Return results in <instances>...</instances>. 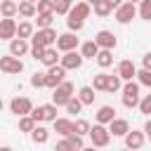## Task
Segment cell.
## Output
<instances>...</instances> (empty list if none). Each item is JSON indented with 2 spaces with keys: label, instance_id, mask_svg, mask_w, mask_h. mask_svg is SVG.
I'll return each instance as SVG.
<instances>
[{
  "label": "cell",
  "instance_id": "obj_1",
  "mask_svg": "<svg viewBox=\"0 0 151 151\" xmlns=\"http://www.w3.org/2000/svg\"><path fill=\"white\" fill-rule=\"evenodd\" d=\"M139 87H142V83L137 80H125V85H123V106L125 109H134V106H139Z\"/></svg>",
  "mask_w": 151,
  "mask_h": 151
},
{
  "label": "cell",
  "instance_id": "obj_2",
  "mask_svg": "<svg viewBox=\"0 0 151 151\" xmlns=\"http://www.w3.org/2000/svg\"><path fill=\"white\" fill-rule=\"evenodd\" d=\"M57 31L52 28V26H47V28H38L33 35H31V45H40V47H52V45H57Z\"/></svg>",
  "mask_w": 151,
  "mask_h": 151
},
{
  "label": "cell",
  "instance_id": "obj_3",
  "mask_svg": "<svg viewBox=\"0 0 151 151\" xmlns=\"http://www.w3.org/2000/svg\"><path fill=\"white\" fill-rule=\"evenodd\" d=\"M111 130L104 125V123H94V127L90 130V142H92V146H99V149H104V146H109V142H111Z\"/></svg>",
  "mask_w": 151,
  "mask_h": 151
},
{
  "label": "cell",
  "instance_id": "obj_4",
  "mask_svg": "<svg viewBox=\"0 0 151 151\" xmlns=\"http://www.w3.org/2000/svg\"><path fill=\"white\" fill-rule=\"evenodd\" d=\"M73 92H76L73 83H71V80H64L61 85H57V87L52 90V101H54L57 106H66L68 99L73 97Z\"/></svg>",
  "mask_w": 151,
  "mask_h": 151
},
{
  "label": "cell",
  "instance_id": "obj_5",
  "mask_svg": "<svg viewBox=\"0 0 151 151\" xmlns=\"http://www.w3.org/2000/svg\"><path fill=\"white\" fill-rule=\"evenodd\" d=\"M0 71H2V73H9V76H17V73L24 71V61L9 52V54L0 57Z\"/></svg>",
  "mask_w": 151,
  "mask_h": 151
},
{
  "label": "cell",
  "instance_id": "obj_6",
  "mask_svg": "<svg viewBox=\"0 0 151 151\" xmlns=\"http://www.w3.org/2000/svg\"><path fill=\"white\" fill-rule=\"evenodd\" d=\"M31 116H33L38 123H54V120H57V104H54V101H52V104H42V106H38V109H33Z\"/></svg>",
  "mask_w": 151,
  "mask_h": 151
},
{
  "label": "cell",
  "instance_id": "obj_7",
  "mask_svg": "<svg viewBox=\"0 0 151 151\" xmlns=\"http://www.w3.org/2000/svg\"><path fill=\"white\" fill-rule=\"evenodd\" d=\"M113 14H116V21H118V24H130V21L139 14V9L134 7V2H130V0H127V2H123L120 7H116V9H113Z\"/></svg>",
  "mask_w": 151,
  "mask_h": 151
},
{
  "label": "cell",
  "instance_id": "obj_8",
  "mask_svg": "<svg viewBox=\"0 0 151 151\" xmlns=\"http://www.w3.org/2000/svg\"><path fill=\"white\" fill-rule=\"evenodd\" d=\"M83 61H85V57H83V52H78V50H68V52H64L61 54V66L64 68H68V71H78L80 66H83Z\"/></svg>",
  "mask_w": 151,
  "mask_h": 151
},
{
  "label": "cell",
  "instance_id": "obj_9",
  "mask_svg": "<svg viewBox=\"0 0 151 151\" xmlns=\"http://www.w3.org/2000/svg\"><path fill=\"white\" fill-rule=\"evenodd\" d=\"M66 71H68V68H64L61 64L50 66V68H47V87H50V90H54L57 85H61V83L66 80Z\"/></svg>",
  "mask_w": 151,
  "mask_h": 151
},
{
  "label": "cell",
  "instance_id": "obj_10",
  "mask_svg": "<svg viewBox=\"0 0 151 151\" xmlns=\"http://www.w3.org/2000/svg\"><path fill=\"white\" fill-rule=\"evenodd\" d=\"M78 45H80V40H78V35H76V31H66V33H61V35L57 38V50H59V52L76 50Z\"/></svg>",
  "mask_w": 151,
  "mask_h": 151
},
{
  "label": "cell",
  "instance_id": "obj_11",
  "mask_svg": "<svg viewBox=\"0 0 151 151\" xmlns=\"http://www.w3.org/2000/svg\"><path fill=\"white\" fill-rule=\"evenodd\" d=\"M9 111H12L14 116H28V113L33 111V101H31L28 97H14V99L9 101Z\"/></svg>",
  "mask_w": 151,
  "mask_h": 151
},
{
  "label": "cell",
  "instance_id": "obj_12",
  "mask_svg": "<svg viewBox=\"0 0 151 151\" xmlns=\"http://www.w3.org/2000/svg\"><path fill=\"white\" fill-rule=\"evenodd\" d=\"M17 28H19V24H17L12 17H2V19H0V38H2V40L17 38Z\"/></svg>",
  "mask_w": 151,
  "mask_h": 151
},
{
  "label": "cell",
  "instance_id": "obj_13",
  "mask_svg": "<svg viewBox=\"0 0 151 151\" xmlns=\"http://www.w3.org/2000/svg\"><path fill=\"white\" fill-rule=\"evenodd\" d=\"M146 142V132L144 130H130L125 134V146L127 149H142Z\"/></svg>",
  "mask_w": 151,
  "mask_h": 151
},
{
  "label": "cell",
  "instance_id": "obj_14",
  "mask_svg": "<svg viewBox=\"0 0 151 151\" xmlns=\"http://www.w3.org/2000/svg\"><path fill=\"white\" fill-rule=\"evenodd\" d=\"M94 40H97V45L99 47H104V50H116V45H118V38L111 33V31H99L97 35H94Z\"/></svg>",
  "mask_w": 151,
  "mask_h": 151
},
{
  "label": "cell",
  "instance_id": "obj_15",
  "mask_svg": "<svg viewBox=\"0 0 151 151\" xmlns=\"http://www.w3.org/2000/svg\"><path fill=\"white\" fill-rule=\"evenodd\" d=\"M9 52L14 54V57H24V54H28L31 52V45H28V38H12L9 40Z\"/></svg>",
  "mask_w": 151,
  "mask_h": 151
},
{
  "label": "cell",
  "instance_id": "obj_16",
  "mask_svg": "<svg viewBox=\"0 0 151 151\" xmlns=\"http://www.w3.org/2000/svg\"><path fill=\"white\" fill-rule=\"evenodd\" d=\"M116 73L123 78V80H132V78H137V66L130 61V59H123L120 64H118V68H116Z\"/></svg>",
  "mask_w": 151,
  "mask_h": 151
},
{
  "label": "cell",
  "instance_id": "obj_17",
  "mask_svg": "<svg viewBox=\"0 0 151 151\" xmlns=\"http://www.w3.org/2000/svg\"><path fill=\"white\" fill-rule=\"evenodd\" d=\"M109 130H111L113 137H125V134L130 132V123H127L125 118H113V120L109 123Z\"/></svg>",
  "mask_w": 151,
  "mask_h": 151
},
{
  "label": "cell",
  "instance_id": "obj_18",
  "mask_svg": "<svg viewBox=\"0 0 151 151\" xmlns=\"http://www.w3.org/2000/svg\"><path fill=\"white\" fill-rule=\"evenodd\" d=\"M113 118H116V109H113V106H109V104L99 106V109H97V113H94V120H97V123H104V125H109Z\"/></svg>",
  "mask_w": 151,
  "mask_h": 151
},
{
  "label": "cell",
  "instance_id": "obj_19",
  "mask_svg": "<svg viewBox=\"0 0 151 151\" xmlns=\"http://www.w3.org/2000/svg\"><path fill=\"white\" fill-rule=\"evenodd\" d=\"M54 132L61 134V137L73 134V120H68V118H57V120H54Z\"/></svg>",
  "mask_w": 151,
  "mask_h": 151
},
{
  "label": "cell",
  "instance_id": "obj_20",
  "mask_svg": "<svg viewBox=\"0 0 151 151\" xmlns=\"http://www.w3.org/2000/svg\"><path fill=\"white\" fill-rule=\"evenodd\" d=\"M19 14H21L24 19H33V17L38 14V2H33V0H21V2H19Z\"/></svg>",
  "mask_w": 151,
  "mask_h": 151
},
{
  "label": "cell",
  "instance_id": "obj_21",
  "mask_svg": "<svg viewBox=\"0 0 151 151\" xmlns=\"http://www.w3.org/2000/svg\"><path fill=\"white\" fill-rule=\"evenodd\" d=\"M31 139H33V144H47V139H50V130L47 127H42L40 123L33 127V132H31Z\"/></svg>",
  "mask_w": 151,
  "mask_h": 151
},
{
  "label": "cell",
  "instance_id": "obj_22",
  "mask_svg": "<svg viewBox=\"0 0 151 151\" xmlns=\"http://www.w3.org/2000/svg\"><path fill=\"white\" fill-rule=\"evenodd\" d=\"M57 52H59L57 47H45V54H42L40 64H45L47 68H50V66H54V64H59V61H61V57H59Z\"/></svg>",
  "mask_w": 151,
  "mask_h": 151
},
{
  "label": "cell",
  "instance_id": "obj_23",
  "mask_svg": "<svg viewBox=\"0 0 151 151\" xmlns=\"http://www.w3.org/2000/svg\"><path fill=\"white\" fill-rule=\"evenodd\" d=\"M94 61H97V66L99 68H109L111 64H113V50H99V54L94 57Z\"/></svg>",
  "mask_w": 151,
  "mask_h": 151
},
{
  "label": "cell",
  "instance_id": "obj_24",
  "mask_svg": "<svg viewBox=\"0 0 151 151\" xmlns=\"http://www.w3.org/2000/svg\"><path fill=\"white\" fill-rule=\"evenodd\" d=\"M71 14H76V17H80V19H87V17L92 14V5H90L87 0H83V2H76V5L71 7Z\"/></svg>",
  "mask_w": 151,
  "mask_h": 151
},
{
  "label": "cell",
  "instance_id": "obj_25",
  "mask_svg": "<svg viewBox=\"0 0 151 151\" xmlns=\"http://www.w3.org/2000/svg\"><path fill=\"white\" fill-rule=\"evenodd\" d=\"M99 45H97V40H87V42H83L80 45V52H83V57L85 59H94L97 54H99Z\"/></svg>",
  "mask_w": 151,
  "mask_h": 151
},
{
  "label": "cell",
  "instance_id": "obj_26",
  "mask_svg": "<svg viewBox=\"0 0 151 151\" xmlns=\"http://www.w3.org/2000/svg\"><path fill=\"white\" fill-rule=\"evenodd\" d=\"M94 92H97L94 87L85 85V87H80V90H78V97H80V101H83L85 106H90V104H94V97H97Z\"/></svg>",
  "mask_w": 151,
  "mask_h": 151
},
{
  "label": "cell",
  "instance_id": "obj_27",
  "mask_svg": "<svg viewBox=\"0 0 151 151\" xmlns=\"http://www.w3.org/2000/svg\"><path fill=\"white\" fill-rule=\"evenodd\" d=\"M0 14H2V17H14V14H19V2H14V0H2V2H0Z\"/></svg>",
  "mask_w": 151,
  "mask_h": 151
},
{
  "label": "cell",
  "instance_id": "obj_28",
  "mask_svg": "<svg viewBox=\"0 0 151 151\" xmlns=\"http://www.w3.org/2000/svg\"><path fill=\"white\" fill-rule=\"evenodd\" d=\"M106 85H109V73H97L94 78H92V87L97 90V92H106Z\"/></svg>",
  "mask_w": 151,
  "mask_h": 151
},
{
  "label": "cell",
  "instance_id": "obj_29",
  "mask_svg": "<svg viewBox=\"0 0 151 151\" xmlns=\"http://www.w3.org/2000/svg\"><path fill=\"white\" fill-rule=\"evenodd\" d=\"M38 125V120L28 113V116H19V130L21 132H33V127Z\"/></svg>",
  "mask_w": 151,
  "mask_h": 151
},
{
  "label": "cell",
  "instance_id": "obj_30",
  "mask_svg": "<svg viewBox=\"0 0 151 151\" xmlns=\"http://www.w3.org/2000/svg\"><path fill=\"white\" fill-rule=\"evenodd\" d=\"M35 17H38V19H35L38 28H47V26H52V21H54V12H38Z\"/></svg>",
  "mask_w": 151,
  "mask_h": 151
},
{
  "label": "cell",
  "instance_id": "obj_31",
  "mask_svg": "<svg viewBox=\"0 0 151 151\" xmlns=\"http://www.w3.org/2000/svg\"><path fill=\"white\" fill-rule=\"evenodd\" d=\"M66 17H68V19H66V26H68V31H76V33H78V31H83V26H85V19H80V17L71 14V12H68Z\"/></svg>",
  "mask_w": 151,
  "mask_h": 151
},
{
  "label": "cell",
  "instance_id": "obj_32",
  "mask_svg": "<svg viewBox=\"0 0 151 151\" xmlns=\"http://www.w3.org/2000/svg\"><path fill=\"white\" fill-rule=\"evenodd\" d=\"M83 106H85V104L80 101V97H78V94H73L64 109H66V113H73V116H76V113H80V111H83Z\"/></svg>",
  "mask_w": 151,
  "mask_h": 151
},
{
  "label": "cell",
  "instance_id": "obj_33",
  "mask_svg": "<svg viewBox=\"0 0 151 151\" xmlns=\"http://www.w3.org/2000/svg\"><path fill=\"white\" fill-rule=\"evenodd\" d=\"M33 33H35V28H33V24H31L28 19H26V21H21V24H19V28H17V35H19V38H28V40H31V35H33Z\"/></svg>",
  "mask_w": 151,
  "mask_h": 151
},
{
  "label": "cell",
  "instance_id": "obj_34",
  "mask_svg": "<svg viewBox=\"0 0 151 151\" xmlns=\"http://www.w3.org/2000/svg\"><path fill=\"white\" fill-rule=\"evenodd\" d=\"M123 85H125V80L116 73V76H109V85H106V92H118V90H123Z\"/></svg>",
  "mask_w": 151,
  "mask_h": 151
},
{
  "label": "cell",
  "instance_id": "obj_35",
  "mask_svg": "<svg viewBox=\"0 0 151 151\" xmlns=\"http://www.w3.org/2000/svg\"><path fill=\"white\" fill-rule=\"evenodd\" d=\"M113 12V5L109 2V0H99L97 5H94V14H99V17H109Z\"/></svg>",
  "mask_w": 151,
  "mask_h": 151
},
{
  "label": "cell",
  "instance_id": "obj_36",
  "mask_svg": "<svg viewBox=\"0 0 151 151\" xmlns=\"http://www.w3.org/2000/svg\"><path fill=\"white\" fill-rule=\"evenodd\" d=\"M90 130H92V125H90L85 118H78V120L73 123V132H78V134H83V137L90 134Z\"/></svg>",
  "mask_w": 151,
  "mask_h": 151
},
{
  "label": "cell",
  "instance_id": "obj_37",
  "mask_svg": "<svg viewBox=\"0 0 151 151\" xmlns=\"http://www.w3.org/2000/svg\"><path fill=\"white\" fill-rule=\"evenodd\" d=\"M31 85H33V87H47V73L35 71V73L31 76Z\"/></svg>",
  "mask_w": 151,
  "mask_h": 151
},
{
  "label": "cell",
  "instance_id": "obj_38",
  "mask_svg": "<svg viewBox=\"0 0 151 151\" xmlns=\"http://www.w3.org/2000/svg\"><path fill=\"white\" fill-rule=\"evenodd\" d=\"M137 80H139L144 87L151 90V68H142V71H137Z\"/></svg>",
  "mask_w": 151,
  "mask_h": 151
},
{
  "label": "cell",
  "instance_id": "obj_39",
  "mask_svg": "<svg viewBox=\"0 0 151 151\" xmlns=\"http://www.w3.org/2000/svg\"><path fill=\"white\" fill-rule=\"evenodd\" d=\"M139 17L146 19V21H151V0H142L139 2Z\"/></svg>",
  "mask_w": 151,
  "mask_h": 151
},
{
  "label": "cell",
  "instance_id": "obj_40",
  "mask_svg": "<svg viewBox=\"0 0 151 151\" xmlns=\"http://www.w3.org/2000/svg\"><path fill=\"white\" fill-rule=\"evenodd\" d=\"M54 151H76V146H73V142H71V137H64L61 142H57V146H54Z\"/></svg>",
  "mask_w": 151,
  "mask_h": 151
},
{
  "label": "cell",
  "instance_id": "obj_41",
  "mask_svg": "<svg viewBox=\"0 0 151 151\" xmlns=\"http://www.w3.org/2000/svg\"><path fill=\"white\" fill-rule=\"evenodd\" d=\"M139 111L144 116H151V94H144L142 101H139Z\"/></svg>",
  "mask_w": 151,
  "mask_h": 151
},
{
  "label": "cell",
  "instance_id": "obj_42",
  "mask_svg": "<svg viewBox=\"0 0 151 151\" xmlns=\"http://www.w3.org/2000/svg\"><path fill=\"white\" fill-rule=\"evenodd\" d=\"M54 12H57V14H68V12H71V2L54 0Z\"/></svg>",
  "mask_w": 151,
  "mask_h": 151
},
{
  "label": "cell",
  "instance_id": "obj_43",
  "mask_svg": "<svg viewBox=\"0 0 151 151\" xmlns=\"http://www.w3.org/2000/svg\"><path fill=\"white\" fill-rule=\"evenodd\" d=\"M38 12H54V0H38Z\"/></svg>",
  "mask_w": 151,
  "mask_h": 151
},
{
  "label": "cell",
  "instance_id": "obj_44",
  "mask_svg": "<svg viewBox=\"0 0 151 151\" xmlns=\"http://www.w3.org/2000/svg\"><path fill=\"white\" fill-rule=\"evenodd\" d=\"M42 54H45V47H40V45H31V57H33L35 61H40Z\"/></svg>",
  "mask_w": 151,
  "mask_h": 151
},
{
  "label": "cell",
  "instance_id": "obj_45",
  "mask_svg": "<svg viewBox=\"0 0 151 151\" xmlns=\"http://www.w3.org/2000/svg\"><path fill=\"white\" fill-rule=\"evenodd\" d=\"M142 66H144V68H151V52H146V54L142 57Z\"/></svg>",
  "mask_w": 151,
  "mask_h": 151
},
{
  "label": "cell",
  "instance_id": "obj_46",
  "mask_svg": "<svg viewBox=\"0 0 151 151\" xmlns=\"http://www.w3.org/2000/svg\"><path fill=\"white\" fill-rule=\"evenodd\" d=\"M144 132H146V137H149V139H151V118H149V120H146V125H144Z\"/></svg>",
  "mask_w": 151,
  "mask_h": 151
},
{
  "label": "cell",
  "instance_id": "obj_47",
  "mask_svg": "<svg viewBox=\"0 0 151 151\" xmlns=\"http://www.w3.org/2000/svg\"><path fill=\"white\" fill-rule=\"evenodd\" d=\"M109 2H111V5H113V9H116V7H120V5H123V0H109Z\"/></svg>",
  "mask_w": 151,
  "mask_h": 151
},
{
  "label": "cell",
  "instance_id": "obj_48",
  "mask_svg": "<svg viewBox=\"0 0 151 151\" xmlns=\"http://www.w3.org/2000/svg\"><path fill=\"white\" fill-rule=\"evenodd\" d=\"M87 2H90V5H92V7H94V5H97V2H99V0H87Z\"/></svg>",
  "mask_w": 151,
  "mask_h": 151
},
{
  "label": "cell",
  "instance_id": "obj_49",
  "mask_svg": "<svg viewBox=\"0 0 151 151\" xmlns=\"http://www.w3.org/2000/svg\"><path fill=\"white\" fill-rule=\"evenodd\" d=\"M64 2H71V5H73V2H76V0H64Z\"/></svg>",
  "mask_w": 151,
  "mask_h": 151
},
{
  "label": "cell",
  "instance_id": "obj_50",
  "mask_svg": "<svg viewBox=\"0 0 151 151\" xmlns=\"http://www.w3.org/2000/svg\"><path fill=\"white\" fill-rule=\"evenodd\" d=\"M130 2H134V5H137V2H142V0H130Z\"/></svg>",
  "mask_w": 151,
  "mask_h": 151
},
{
  "label": "cell",
  "instance_id": "obj_51",
  "mask_svg": "<svg viewBox=\"0 0 151 151\" xmlns=\"http://www.w3.org/2000/svg\"><path fill=\"white\" fill-rule=\"evenodd\" d=\"M33 2H38V0H33Z\"/></svg>",
  "mask_w": 151,
  "mask_h": 151
}]
</instances>
